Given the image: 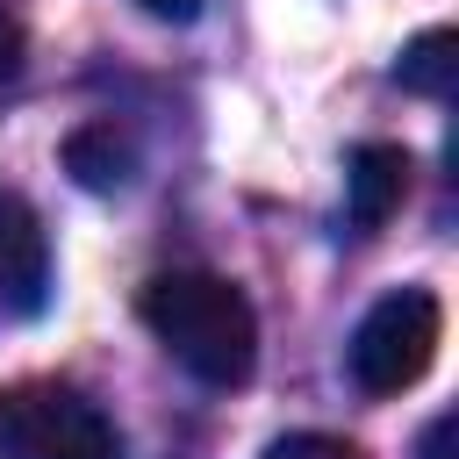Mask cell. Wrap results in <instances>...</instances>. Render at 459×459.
<instances>
[{"label":"cell","mask_w":459,"mask_h":459,"mask_svg":"<svg viewBox=\"0 0 459 459\" xmlns=\"http://www.w3.org/2000/svg\"><path fill=\"white\" fill-rule=\"evenodd\" d=\"M437 337H445L437 294H430V287H394V294H380V301L359 316V330H351V344H344V366H351V380H359L366 394H402V387H416V380L430 373Z\"/></svg>","instance_id":"obj_3"},{"label":"cell","mask_w":459,"mask_h":459,"mask_svg":"<svg viewBox=\"0 0 459 459\" xmlns=\"http://www.w3.org/2000/svg\"><path fill=\"white\" fill-rule=\"evenodd\" d=\"M452 445H459V416H430V430H423L416 459H452Z\"/></svg>","instance_id":"obj_10"},{"label":"cell","mask_w":459,"mask_h":459,"mask_svg":"<svg viewBox=\"0 0 459 459\" xmlns=\"http://www.w3.org/2000/svg\"><path fill=\"white\" fill-rule=\"evenodd\" d=\"M143 330L208 387H237L258 366V316L222 273H158L136 294Z\"/></svg>","instance_id":"obj_1"},{"label":"cell","mask_w":459,"mask_h":459,"mask_svg":"<svg viewBox=\"0 0 459 459\" xmlns=\"http://www.w3.org/2000/svg\"><path fill=\"white\" fill-rule=\"evenodd\" d=\"M409 151L402 143H359L344 158V222L351 237H373L402 201H409Z\"/></svg>","instance_id":"obj_4"},{"label":"cell","mask_w":459,"mask_h":459,"mask_svg":"<svg viewBox=\"0 0 459 459\" xmlns=\"http://www.w3.org/2000/svg\"><path fill=\"white\" fill-rule=\"evenodd\" d=\"M22 72V22H14V7L0 0V86Z\"/></svg>","instance_id":"obj_9"},{"label":"cell","mask_w":459,"mask_h":459,"mask_svg":"<svg viewBox=\"0 0 459 459\" xmlns=\"http://www.w3.org/2000/svg\"><path fill=\"white\" fill-rule=\"evenodd\" d=\"M143 14H158V22H194L201 14V0H136Z\"/></svg>","instance_id":"obj_11"},{"label":"cell","mask_w":459,"mask_h":459,"mask_svg":"<svg viewBox=\"0 0 459 459\" xmlns=\"http://www.w3.org/2000/svg\"><path fill=\"white\" fill-rule=\"evenodd\" d=\"M65 172H72L86 194H115V186H129V172H136V143H129V129H115V122H86V129H72V136H65Z\"/></svg>","instance_id":"obj_6"},{"label":"cell","mask_w":459,"mask_h":459,"mask_svg":"<svg viewBox=\"0 0 459 459\" xmlns=\"http://www.w3.org/2000/svg\"><path fill=\"white\" fill-rule=\"evenodd\" d=\"M265 459H359L344 437H323V430H294L280 445H265Z\"/></svg>","instance_id":"obj_8"},{"label":"cell","mask_w":459,"mask_h":459,"mask_svg":"<svg viewBox=\"0 0 459 459\" xmlns=\"http://www.w3.org/2000/svg\"><path fill=\"white\" fill-rule=\"evenodd\" d=\"M122 437L93 394L72 380H14L0 387V459H115Z\"/></svg>","instance_id":"obj_2"},{"label":"cell","mask_w":459,"mask_h":459,"mask_svg":"<svg viewBox=\"0 0 459 459\" xmlns=\"http://www.w3.org/2000/svg\"><path fill=\"white\" fill-rule=\"evenodd\" d=\"M394 79H402V93L445 100V93L459 86V29H423L416 43H402V57H394Z\"/></svg>","instance_id":"obj_7"},{"label":"cell","mask_w":459,"mask_h":459,"mask_svg":"<svg viewBox=\"0 0 459 459\" xmlns=\"http://www.w3.org/2000/svg\"><path fill=\"white\" fill-rule=\"evenodd\" d=\"M43 273H50V251H43V222L22 194H0V294L14 308H36L43 301Z\"/></svg>","instance_id":"obj_5"}]
</instances>
